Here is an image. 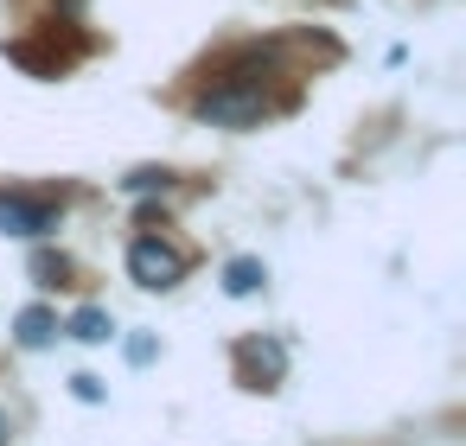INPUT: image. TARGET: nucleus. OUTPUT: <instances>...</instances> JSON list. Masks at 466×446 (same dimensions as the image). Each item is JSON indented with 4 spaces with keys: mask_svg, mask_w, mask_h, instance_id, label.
<instances>
[{
    "mask_svg": "<svg viewBox=\"0 0 466 446\" xmlns=\"http://www.w3.org/2000/svg\"><path fill=\"white\" fill-rule=\"evenodd\" d=\"M192 115H198V122H211V128H256V122L268 115V103H262V90H256V84L224 77V84H211V90L192 103Z\"/></svg>",
    "mask_w": 466,
    "mask_h": 446,
    "instance_id": "1",
    "label": "nucleus"
},
{
    "mask_svg": "<svg viewBox=\"0 0 466 446\" xmlns=\"http://www.w3.org/2000/svg\"><path fill=\"white\" fill-rule=\"evenodd\" d=\"M128 274L147 293H173L186 281V255L173 243H160V236H141V243H128Z\"/></svg>",
    "mask_w": 466,
    "mask_h": 446,
    "instance_id": "2",
    "label": "nucleus"
},
{
    "mask_svg": "<svg viewBox=\"0 0 466 446\" xmlns=\"http://www.w3.org/2000/svg\"><path fill=\"white\" fill-rule=\"evenodd\" d=\"M0 230L39 243V236L58 230V204L52 198H26V192H0Z\"/></svg>",
    "mask_w": 466,
    "mask_h": 446,
    "instance_id": "3",
    "label": "nucleus"
},
{
    "mask_svg": "<svg viewBox=\"0 0 466 446\" xmlns=\"http://www.w3.org/2000/svg\"><path fill=\"white\" fill-rule=\"evenodd\" d=\"M281 363H288V357H281V344H268V338H243V344H237V370H243L249 389H275V382H281Z\"/></svg>",
    "mask_w": 466,
    "mask_h": 446,
    "instance_id": "4",
    "label": "nucleus"
},
{
    "mask_svg": "<svg viewBox=\"0 0 466 446\" xmlns=\"http://www.w3.org/2000/svg\"><path fill=\"white\" fill-rule=\"evenodd\" d=\"M14 338H20V351H46V344L58 338V312H52V306H26V312L14 319Z\"/></svg>",
    "mask_w": 466,
    "mask_h": 446,
    "instance_id": "5",
    "label": "nucleus"
},
{
    "mask_svg": "<svg viewBox=\"0 0 466 446\" xmlns=\"http://www.w3.org/2000/svg\"><path fill=\"white\" fill-rule=\"evenodd\" d=\"M71 338H77V344H109V338H116V319H109L103 306H77V312H71Z\"/></svg>",
    "mask_w": 466,
    "mask_h": 446,
    "instance_id": "6",
    "label": "nucleus"
},
{
    "mask_svg": "<svg viewBox=\"0 0 466 446\" xmlns=\"http://www.w3.org/2000/svg\"><path fill=\"white\" fill-rule=\"evenodd\" d=\"M262 281H268V274H262V262H256V255H237V262L224 268V293H237V300H243V293H256Z\"/></svg>",
    "mask_w": 466,
    "mask_h": 446,
    "instance_id": "7",
    "label": "nucleus"
},
{
    "mask_svg": "<svg viewBox=\"0 0 466 446\" xmlns=\"http://www.w3.org/2000/svg\"><path fill=\"white\" fill-rule=\"evenodd\" d=\"M33 274H39V287H58V281L71 274V262H65V255H52V249H39V255H33Z\"/></svg>",
    "mask_w": 466,
    "mask_h": 446,
    "instance_id": "8",
    "label": "nucleus"
},
{
    "mask_svg": "<svg viewBox=\"0 0 466 446\" xmlns=\"http://www.w3.org/2000/svg\"><path fill=\"white\" fill-rule=\"evenodd\" d=\"M122 185H128V192H167V185H173V173H154V166H147V173H128Z\"/></svg>",
    "mask_w": 466,
    "mask_h": 446,
    "instance_id": "9",
    "label": "nucleus"
},
{
    "mask_svg": "<svg viewBox=\"0 0 466 446\" xmlns=\"http://www.w3.org/2000/svg\"><path fill=\"white\" fill-rule=\"evenodd\" d=\"M71 389H77V401H103V382L96 376H71Z\"/></svg>",
    "mask_w": 466,
    "mask_h": 446,
    "instance_id": "10",
    "label": "nucleus"
},
{
    "mask_svg": "<svg viewBox=\"0 0 466 446\" xmlns=\"http://www.w3.org/2000/svg\"><path fill=\"white\" fill-rule=\"evenodd\" d=\"M154 357V338H128V363H147Z\"/></svg>",
    "mask_w": 466,
    "mask_h": 446,
    "instance_id": "11",
    "label": "nucleus"
},
{
    "mask_svg": "<svg viewBox=\"0 0 466 446\" xmlns=\"http://www.w3.org/2000/svg\"><path fill=\"white\" fill-rule=\"evenodd\" d=\"M7 440H14V421H7V414H0V446H7Z\"/></svg>",
    "mask_w": 466,
    "mask_h": 446,
    "instance_id": "12",
    "label": "nucleus"
}]
</instances>
